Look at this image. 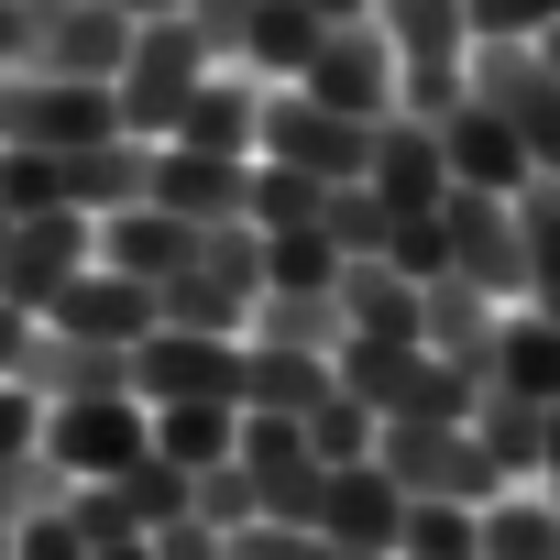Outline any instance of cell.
Returning <instances> with one entry per match:
<instances>
[{"mask_svg":"<svg viewBox=\"0 0 560 560\" xmlns=\"http://www.w3.org/2000/svg\"><path fill=\"white\" fill-rule=\"evenodd\" d=\"M198 78H209V45H198L187 12L132 23V45H121V67H110V110H121V132H132V143H165Z\"/></svg>","mask_w":560,"mask_h":560,"instance_id":"6da1fadb","label":"cell"},{"mask_svg":"<svg viewBox=\"0 0 560 560\" xmlns=\"http://www.w3.org/2000/svg\"><path fill=\"white\" fill-rule=\"evenodd\" d=\"M253 298H264V231H253V220H209L198 264L154 287V319H165V330H220V341H242Z\"/></svg>","mask_w":560,"mask_h":560,"instance_id":"7a4b0ae2","label":"cell"},{"mask_svg":"<svg viewBox=\"0 0 560 560\" xmlns=\"http://www.w3.org/2000/svg\"><path fill=\"white\" fill-rule=\"evenodd\" d=\"M253 154L264 165H298L319 187H352L374 165V121H352V110H330V100H308L287 78V89H264V110H253Z\"/></svg>","mask_w":560,"mask_h":560,"instance_id":"3957f363","label":"cell"},{"mask_svg":"<svg viewBox=\"0 0 560 560\" xmlns=\"http://www.w3.org/2000/svg\"><path fill=\"white\" fill-rule=\"evenodd\" d=\"M374 462H385L396 494H440V505H494V494H505V472L483 462L472 418H396V429L374 440Z\"/></svg>","mask_w":560,"mask_h":560,"instance_id":"277c9868","label":"cell"},{"mask_svg":"<svg viewBox=\"0 0 560 560\" xmlns=\"http://www.w3.org/2000/svg\"><path fill=\"white\" fill-rule=\"evenodd\" d=\"M462 89H483V100L505 110V132L527 143V165H538V176H560V78L538 67V45H527V34H472Z\"/></svg>","mask_w":560,"mask_h":560,"instance_id":"5b68a950","label":"cell"},{"mask_svg":"<svg viewBox=\"0 0 560 560\" xmlns=\"http://www.w3.org/2000/svg\"><path fill=\"white\" fill-rule=\"evenodd\" d=\"M78 264H100V220L89 209H23L12 231H0V298H12L23 319H45Z\"/></svg>","mask_w":560,"mask_h":560,"instance_id":"8992f818","label":"cell"},{"mask_svg":"<svg viewBox=\"0 0 560 560\" xmlns=\"http://www.w3.org/2000/svg\"><path fill=\"white\" fill-rule=\"evenodd\" d=\"M132 45V12L110 0H23V78H110Z\"/></svg>","mask_w":560,"mask_h":560,"instance_id":"52a82bcc","label":"cell"},{"mask_svg":"<svg viewBox=\"0 0 560 560\" xmlns=\"http://www.w3.org/2000/svg\"><path fill=\"white\" fill-rule=\"evenodd\" d=\"M132 396L143 407H187V396H220V407H242V341H220V330H143L132 341Z\"/></svg>","mask_w":560,"mask_h":560,"instance_id":"ba28073f","label":"cell"},{"mask_svg":"<svg viewBox=\"0 0 560 560\" xmlns=\"http://www.w3.org/2000/svg\"><path fill=\"white\" fill-rule=\"evenodd\" d=\"M231 462L253 472V505H264V516L319 527V483H330V462L308 451V429H298V418H264V407H242V440H231Z\"/></svg>","mask_w":560,"mask_h":560,"instance_id":"9c48e42d","label":"cell"},{"mask_svg":"<svg viewBox=\"0 0 560 560\" xmlns=\"http://www.w3.org/2000/svg\"><path fill=\"white\" fill-rule=\"evenodd\" d=\"M440 231H451V275H472L494 308H516V298H527L516 198H494V187H451V198H440Z\"/></svg>","mask_w":560,"mask_h":560,"instance_id":"30bf717a","label":"cell"},{"mask_svg":"<svg viewBox=\"0 0 560 560\" xmlns=\"http://www.w3.org/2000/svg\"><path fill=\"white\" fill-rule=\"evenodd\" d=\"M298 89L330 100V110H352V121H385V110H396V45L374 34V12H363V23H330L319 56L298 67Z\"/></svg>","mask_w":560,"mask_h":560,"instance_id":"8fae6325","label":"cell"},{"mask_svg":"<svg viewBox=\"0 0 560 560\" xmlns=\"http://www.w3.org/2000/svg\"><path fill=\"white\" fill-rule=\"evenodd\" d=\"M45 451H56L78 483H110L132 451H154V407H143V396H78V407H45Z\"/></svg>","mask_w":560,"mask_h":560,"instance_id":"7c38bea8","label":"cell"},{"mask_svg":"<svg viewBox=\"0 0 560 560\" xmlns=\"http://www.w3.org/2000/svg\"><path fill=\"white\" fill-rule=\"evenodd\" d=\"M100 132H121L110 78H12V143L78 154V143H100Z\"/></svg>","mask_w":560,"mask_h":560,"instance_id":"4fadbf2b","label":"cell"},{"mask_svg":"<svg viewBox=\"0 0 560 560\" xmlns=\"http://www.w3.org/2000/svg\"><path fill=\"white\" fill-rule=\"evenodd\" d=\"M429 132H440V165H451V187H494V198H516V187L538 176V165H527V143L505 132V110H494L483 89H462V100H451Z\"/></svg>","mask_w":560,"mask_h":560,"instance_id":"5bb4252c","label":"cell"},{"mask_svg":"<svg viewBox=\"0 0 560 560\" xmlns=\"http://www.w3.org/2000/svg\"><path fill=\"white\" fill-rule=\"evenodd\" d=\"M396 527H407V494L385 483V462H330L319 483V538L341 560H396Z\"/></svg>","mask_w":560,"mask_h":560,"instance_id":"9a60e30c","label":"cell"},{"mask_svg":"<svg viewBox=\"0 0 560 560\" xmlns=\"http://www.w3.org/2000/svg\"><path fill=\"white\" fill-rule=\"evenodd\" d=\"M45 407H78V396H132V352L121 341H78V330H45L34 319V341H23V363H12Z\"/></svg>","mask_w":560,"mask_h":560,"instance_id":"2e32d148","label":"cell"},{"mask_svg":"<svg viewBox=\"0 0 560 560\" xmlns=\"http://www.w3.org/2000/svg\"><path fill=\"white\" fill-rule=\"evenodd\" d=\"M45 330H78V341H143L154 330V287L143 275H110V264H78L67 287H56V308H45Z\"/></svg>","mask_w":560,"mask_h":560,"instance_id":"e0dca14e","label":"cell"},{"mask_svg":"<svg viewBox=\"0 0 560 560\" xmlns=\"http://www.w3.org/2000/svg\"><path fill=\"white\" fill-rule=\"evenodd\" d=\"M363 187L385 198V220H396V209H440V198H451L440 132H429L418 110H385V121H374V165H363Z\"/></svg>","mask_w":560,"mask_h":560,"instance_id":"ac0fdd59","label":"cell"},{"mask_svg":"<svg viewBox=\"0 0 560 560\" xmlns=\"http://www.w3.org/2000/svg\"><path fill=\"white\" fill-rule=\"evenodd\" d=\"M154 209H176V220H242V198H253V154H187V143H154V187H143Z\"/></svg>","mask_w":560,"mask_h":560,"instance_id":"d6986e66","label":"cell"},{"mask_svg":"<svg viewBox=\"0 0 560 560\" xmlns=\"http://www.w3.org/2000/svg\"><path fill=\"white\" fill-rule=\"evenodd\" d=\"M494 319H505V308L472 287V275H429V287H418V341H429L440 363H462L472 385L494 374Z\"/></svg>","mask_w":560,"mask_h":560,"instance_id":"ffe728a7","label":"cell"},{"mask_svg":"<svg viewBox=\"0 0 560 560\" xmlns=\"http://www.w3.org/2000/svg\"><path fill=\"white\" fill-rule=\"evenodd\" d=\"M198 220H176V209H154V198H132V209H110L100 220V264L110 275H143V287H165V275H187L198 264Z\"/></svg>","mask_w":560,"mask_h":560,"instance_id":"44dd1931","label":"cell"},{"mask_svg":"<svg viewBox=\"0 0 560 560\" xmlns=\"http://www.w3.org/2000/svg\"><path fill=\"white\" fill-rule=\"evenodd\" d=\"M143 187H154V143H132V132H100V143L56 154V198H67V209H89V220L132 209Z\"/></svg>","mask_w":560,"mask_h":560,"instance_id":"7402d4cb","label":"cell"},{"mask_svg":"<svg viewBox=\"0 0 560 560\" xmlns=\"http://www.w3.org/2000/svg\"><path fill=\"white\" fill-rule=\"evenodd\" d=\"M472 440H483V462H494L505 483H527V472L549 462V407L516 396L505 374H483V396H472Z\"/></svg>","mask_w":560,"mask_h":560,"instance_id":"603a6c76","label":"cell"},{"mask_svg":"<svg viewBox=\"0 0 560 560\" xmlns=\"http://www.w3.org/2000/svg\"><path fill=\"white\" fill-rule=\"evenodd\" d=\"M253 110H264V78H198L187 89V110H176V132L165 143H187V154H253Z\"/></svg>","mask_w":560,"mask_h":560,"instance_id":"cb8c5ba5","label":"cell"},{"mask_svg":"<svg viewBox=\"0 0 560 560\" xmlns=\"http://www.w3.org/2000/svg\"><path fill=\"white\" fill-rule=\"evenodd\" d=\"M341 298L330 287H264L253 298V319H242V341H275V352H341Z\"/></svg>","mask_w":560,"mask_h":560,"instance_id":"d4e9b609","label":"cell"},{"mask_svg":"<svg viewBox=\"0 0 560 560\" xmlns=\"http://www.w3.org/2000/svg\"><path fill=\"white\" fill-rule=\"evenodd\" d=\"M330 385H341V374H330V352H275V341H242V407H264V418H308Z\"/></svg>","mask_w":560,"mask_h":560,"instance_id":"484cf974","label":"cell"},{"mask_svg":"<svg viewBox=\"0 0 560 560\" xmlns=\"http://www.w3.org/2000/svg\"><path fill=\"white\" fill-rule=\"evenodd\" d=\"M330 298H341V319H352L363 341H418V287H407L385 253H374V264H341Z\"/></svg>","mask_w":560,"mask_h":560,"instance_id":"4316f807","label":"cell"},{"mask_svg":"<svg viewBox=\"0 0 560 560\" xmlns=\"http://www.w3.org/2000/svg\"><path fill=\"white\" fill-rule=\"evenodd\" d=\"M319 34H330V23L308 12V0H253V34H242V67H253L264 89H287V78H298V67L319 56Z\"/></svg>","mask_w":560,"mask_h":560,"instance_id":"83f0119b","label":"cell"},{"mask_svg":"<svg viewBox=\"0 0 560 560\" xmlns=\"http://www.w3.org/2000/svg\"><path fill=\"white\" fill-rule=\"evenodd\" d=\"M516 242H527V298L538 319H560V176H527L516 187Z\"/></svg>","mask_w":560,"mask_h":560,"instance_id":"f1b7e54d","label":"cell"},{"mask_svg":"<svg viewBox=\"0 0 560 560\" xmlns=\"http://www.w3.org/2000/svg\"><path fill=\"white\" fill-rule=\"evenodd\" d=\"M110 494H121V516H132V527L154 538V527H176V516H187L198 472H187V462H165V451H132V462L110 472Z\"/></svg>","mask_w":560,"mask_h":560,"instance_id":"f546056e","label":"cell"},{"mask_svg":"<svg viewBox=\"0 0 560 560\" xmlns=\"http://www.w3.org/2000/svg\"><path fill=\"white\" fill-rule=\"evenodd\" d=\"M231 440H242V407H220V396H187V407H154V451L165 462H231Z\"/></svg>","mask_w":560,"mask_h":560,"instance_id":"4dcf8cb0","label":"cell"},{"mask_svg":"<svg viewBox=\"0 0 560 560\" xmlns=\"http://www.w3.org/2000/svg\"><path fill=\"white\" fill-rule=\"evenodd\" d=\"M396 560H483V505H440V494H407Z\"/></svg>","mask_w":560,"mask_h":560,"instance_id":"1f68e13d","label":"cell"},{"mask_svg":"<svg viewBox=\"0 0 560 560\" xmlns=\"http://www.w3.org/2000/svg\"><path fill=\"white\" fill-rule=\"evenodd\" d=\"M78 494V472L34 440V451H0V527H34V516H56Z\"/></svg>","mask_w":560,"mask_h":560,"instance_id":"d6a6232c","label":"cell"},{"mask_svg":"<svg viewBox=\"0 0 560 560\" xmlns=\"http://www.w3.org/2000/svg\"><path fill=\"white\" fill-rule=\"evenodd\" d=\"M483 560H560V505H538V494H494L483 505Z\"/></svg>","mask_w":560,"mask_h":560,"instance_id":"836d02e7","label":"cell"},{"mask_svg":"<svg viewBox=\"0 0 560 560\" xmlns=\"http://www.w3.org/2000/svg\"><path fill=\"white\" fill-rule=\"evenodd\" d=\"M319 231H330V253L341 264H374L385 253V198L352 176V187H319Z\"/></svg>","mask_w":560,"mask_h":560,"instance_id":"e575fe53","label":"cell"},{"mask_svg":"<svg viewBox=\"0 0 560 560\" xmlns=\"http://www.w3.org/2000/svg\"><path fill=\"white\" fill-rule=\"evenodd\" d=\"M298 429H308V451H319V462H374V440H385V418H374L363 396H341V385H330Z\"/></svg>","mask_w":560,"mask_h":560,"instance_id":"d590c367","label":"cell"},{"mask_svg":"<svg viewBox=\"0 0 560 560\" xmlns=\"http://www.w3.org/2000/svg\"><path fill=\"white\" fill-rule=\"evenodd\" d=\"M264 287H341V253H330V231H319V220H298V231H264Z\"/></svg>","mask_w":560,"mask_h":560,"instance_id":"8d00e7d4","label":"cell"},{"mask_svg":"<svg viewBox=\"0 0 560 560\" xmlns=\"http://www.w3.org/2000/svg\"><path fill=\"white\" fill-rule=\"evenodd\" d=\"M242 220H253V231H298V220H319V176L253 154V198H242Z\"/></svg>","mask_w":560,"mask_h":560,"instance_id":"74e56055","label":"cell"},{"mask_svg":"<svg viewBox=\"0 0 560 560\" xmlns=\"http://www.w3.org/2000/svg\"><path fill=\"white\" fill-rule=\"evenodd\" d=\"M385 264L407 275V287L451 275V231H440V209H396V220H385Z\"/></svg>","mask_w":560,"mask_h":560,"instance_id":"f35d334b","label":"cell"},{"mask_svg":"<svg viewBox=\"0 0 560 560\" xmlns=\"http://www.w3.org/2000/svg\"><path fill=\"white\" fill-rule=\"evenodd\" d=\"M187 516H198V527H220V538H231V527H253V516H264V505H253V472H242V462H198Z\"/></svg>","mask_w":560,"mask_h":560,"instance_id":"ab89813d","label":"cell"},{"mask_svg":"<svg viewBox=\"0 0 560 560\" xmlns=\"http://www.w3.org/2000/svg\"><path fill=\"white\" fill-rule=\"evenodd\" d=\"M220 549H231V560H341L319 527H287V516H253V527H231Z\"/></svg>","mask_w":560,"mask_h":560,"instance_id":"60d3db41","label":"cell"},{"mask_svg":"<svg viewBox=\"0 0 560 560\" xmlns=\"http://www.w3.org/2000/svg\"><path fill=\"white\" fill-rule=\"evenodd\" d=\"M187 23H198L209 67H242V34H253V0H187Z\"/></svg>","mask_w":560,"mask_h":560,"instance_id":"b9f144b4","label":"cell"},{"mask_svg":"<svg viewBox=\"0 0 560 560\" xmlns=\"http://www.w3.org/2000/svg\"><path fill=\"white\" fill-rule=\"evenodd\" d=\"M67 516H78V538H89V549H100V538H143V527L121 516V494H110V483H78V494H67Z\"/></svg>","mask_w":560,"mask_h":560,"instance_id":"7bdbcfd3","label":"cell"},{"mask_svg":"<svg viewBox=\"0 0 560 560\" xmlns=\"http://www.w3.org/2000/svg\"><path fill=\"white\" fill-rule=\"evenodd\" d=\"M12 560H89V538H78V516L56 505V516H34V527H12Z\"/></svg>","mask_w":560,"mask_h":560,"instance_id":"ee69618b","label":"cell"},{"mask_svg":"<svg viewBox=\"0 0 560 560\" xmlns=\"http://www.w3.org/2000/svg\"><path fill=\"white\" fill-rule=\"evenodd\" d=\"M462 23L472 34H538V23H560V0H462Z\"/></svg>","mask_w":560,"mask_h":560,"instance_id":"f6af8a7d","label":"cell"},{"mask_svg":"<svg viewBox=\"0 0 560 560\" xmlns=\"http://www.w3.org/2000/svg\"><path fill=\"white\" fill-rule=\"evenodd\" d=\"M34 440H45V396L23 374H0V451H34Z\"/></svg>","mask_w":560,"mask_h":560,"instance_id":"bcb514c9","label":"cell"},{"mask_svg":"<svg viewBox=\"0 0 560 560\" xmlns=\"http://www.w3.org/2000/svg\"><path fill=\"white\" fill-rule=\"evenodd\" d=\"M154 560H231V549H220V527L176 516V527H154Z\"/></svg>","mask_w":560,"mask_h":560,"instance_id":"7dc6e473","label":"cell"},{"mask_svg":"<svg viewBox=\"0 0 560 560\" xmlns=\"http://www.w3.org/2000/svg\"><path fill=\"white\" fill-rule=\"evenodd\" d=\"M23 341H34V319H23L12 298H0V374H12V363H23Z\"/></svg>","mask_w":560,"mask_h":560,"instance_id":"c3c4849f","label":"cell"},{"mask_svg":"<svg viewBox=\"0 0 560 560\" xmlns=\"http://www.w3.org/2000/svg\"><path fill=\"white\" fill-rule=\"evenodd\" d=\"M89 560H154V538H100Z\"/></svg>","mask_w":560,"mask_h":560,"instance_id":"681fc988","label":"cell"},{"mask_svg":"<svg viewBox=\"0 0 560 560\" xmlns=\"http://www.w3.org/2000/svg\"><path fill=\"white\" fill-rule=\"evenodd\" d=\"M308 12H319V23H363V12H374V0H308Z\"/></svg>","mask_w":560,"mask_h":560,"instance_id":"f907efd6","label":"cell"},{"mask_svg":"<svg viewBox=\"0 0 560 560\" xmlns=\"http://www.w3.org/2000/svg\"><path fill=\"white\" fill-rule=\"evenodd\" d=\"M527 45H538V67H549V78H560V23H538V34H527Z\"/></svg>","mask_w":560,"mask_h":560,"instance_id":"816d5d0a","label":"cell"},{"mask_svg":"<svg viewBox=\"0 0 560 560\" xmlns=\"http://www.w3.org/2000/svg\"><path fill=\"white\" fill-rule=\"evenodd\" d=\"M538 472H549V505H560V407H549V462Z\"/></svg>","mask_w":560,"mask_h":560,"instance_id":"f5cc1de1","label":"cell"},{"mask_svg":"<svg viewBox=\"0 0 560 560\" xmlns=\"http://www.w3.org/2000/svg\"><path fill=\"white\" fill-rule=\"evenodd\" d=\"M110 12H132V23H154V12H187V0H110Z\"/></svg>","mask_w":560,"mask_h":560,"instance_id":"db71d44e","label":"cell"},{"mask_svg":"<svg viewBox=\"0 0 560 560\" xmlns=\"http://www.w3.org/2000/svg\"><path fill=\"white\" fill-rule=\"evenodd\" d=\"M0 143H12V78H0Z\"/></svg>","mask_w":560,"mask_h":560,"instance_id":"11a10c76","label":"cell"},{"mask_svg":"<svg viewBox=\"0 0 560 560\" xmlns=\"http://www.w3.org/2000/svg\"><path fill=\"white\" fill-rule=\"evenodd\" d=\"M0 560H12V527H0Z\"/></svg>","mask_w":560,"mask_h":560,"instance_id":"9f6ffc18","label":"cell"},{"mask_svg":"<svg viewBox=\"0 0 560 560\" xmlns=\"http://www.w3.org/2000/svg\"><path fill=\"white\" fill-rule=\"evenodd\" d=\"M0 231H12V220H0Z\"/></svg>","mask_w":560,"mask_h":560,"instance_id":"6f0895ef","label":"cell"}]
</instances>
